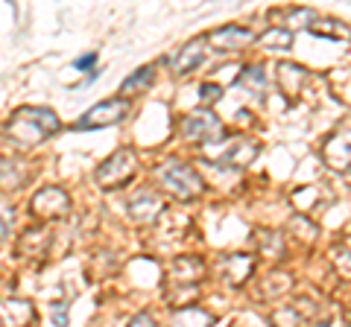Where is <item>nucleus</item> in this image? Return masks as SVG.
<instances>
[{
	"label": "nucleus",
	"instance_id": "f257e3e1",
	"mask_svg": "<svg viewBox=\"0 0 351 327\" xmlns=\"http://www.w3.org/2000/svg\"><path fill=\"white\" fill-rule=\"evenodd\" d=\"M59 117L56 112H50V108L44 105H21L12 112V117H9L6 123V135L9 140H12L15 146L21 149H32L44 144L47 138H53L59 132Z\"/></svg>",
	"mask_w": 351,
	"mask_h": 327
},
{
	"label": "nucleus",
	"instance_id": "f03ea898",
	"mask_svg": "<svg viewBox=\"0 0 351 327\" xmlns=\"http://www.w3.org/2000/svg\"><path fill=\"white\" fill-rule=\"evenodd\" d=\"M261 146L255 140H246V138H228V140H214V144H202L199 155L202 161L214 164V167H234V170H243L249 167L252 161L258 158Z\"/></svg>",
	"mask_w": 351,
	"mask_h": 327
},
{
	"label": "nucleus",
	"instance_id": "7ed1b4c3",
	"mask_svg": "<svg viewBox=\"0 0 351 327\" xmlns=\"http://www.w3.org/2000/svg\"><path fill=\"white\" fill-rule=\"evenodd\" d=\"M158 181L164 190H170L179 202H193L199 199L202 190H205V181L199 179V172H196L193 167H188V164L182 161H167L158 167Z\"/></svg>",
	"mask_w": 351,
	"mask_h": 327
},
{
	"label": "nucleus",
	"instance_id": "20e7f679",
	"mask_svg": "<svg viewBox=\"0 0 351 327\" xmlns=\"http://www.w3.org/2000/svg\"><path fill=\"white\" fill-rule=\"evenodd\" d=\"M135 170H138V155L132 149H117L100 164V167H97L94 179H97V184H100L103 190H117V187H123V184H129V179L135 176Z\"/></svg>",
	"mask_w": 351,
	"mask_h": 327
},
{
	"label": "nucleus",
	"instance_id": "39448f33",
	"mask_svg": "<svg viewBox=\"0 0 351 327\" xmlns=\"http://www.w3.org/2000/svg\"><path fill=\"white\" fill-rule=\"evenodd\" d=\"M129 112H132V103L126 96H114V100H106V103H97L94 108H88V112L73 123V129L76 132H88V129L117 126L129 117Z\"/></svg>",
	"mask_w": 351,
	"mask_h": 327
},
{
	"label": "nucleus",
	"instance_id": "423d86ee",
	"mask_svg": "<svg viewBox=\"0 0 351 327\" xmlns=\"http://www.w3.org/2000/svg\"><path fill=\"white\" fill-rule=\"evenodd\" d=\"M182 132L188 140H202V144H214V140L223 138V120H219L211 108H199L182 120Z\"/></svg>",
	"mask_w": 351,
	"mask_h": 327
},
{
	"label": "nucleus",
	"instance_id": "0eeeda50",
	"mask_svg": "<svg viewBox=\"0 0 351 327\" xmlns=\"http://www.w3.org/2000/svg\"><path fill=\"white\" fill-rule=\"evenodd\" d=\"M126 211H129V220L138 222V225H152L158 220V213L164 211V199L158 190L152 187H138L135 193L129 196L126 202Z\"/></svg>",
	"mask_w": 351,
	"mask_h": 327
},
{
	"label": "nucleus",
	"instance_id": "6e6552de",
	"mask_svg": "<svg viewBox=\"0 0 351 327\" xmlns=\"http://www.w3.org/2000/svg\"><path fill=\"white\" fill-rule=\"evenodd\" d=\"M29 211L38 220H59L71 211V196L62 187H44L29 199Z\"/></svg>",
	"mask_w": 351,
	"mask_h": 327
},
{
	"label": "nucleus",
	"instance_id": "1a4fd4ad",
	"mask_svg": "<svg viewBox=\"0 0 351 327\" xmlns=\"http://www.w3.org/2000/svg\"><path fill=\"white\" fill-rule=\"evenodd\" d=\"M205 275V260L184 254L176 257L167 266V287H199V278Z\"/></svg>",
	"mask_w": 351,
	"mask_h": 327
},
{
	"label": "nucleus",
	"instance_id": "9d476101",
	"mask_svg": "<svg viewBox=\"0 0 351 327\" xmlns=\"http://www.w3.org/2000/svg\"><path fill=\"white\" fill-rule=\"evenodd\" d=\"M255 41V32L246 27H223L205 36V44H211L217 53H237Z\"/></svg>",
	"mask_w": 351,
	"mask_h": 327
},
{
	"label": "nucleus",
	"instance_id": "9b49d317",
	"mask_svg": "<svg viewBox=\"0 0 351 327\" xmlns=\"http://www.w3.org/2000/svg\"><path fill=\"white\" fill-rule=\"evenodd\" d=\"M322 161L337 172L351 170V132H337L325 140Z\"/></svg>",
	"mask_w": 351,
	"mask_h": 327
},
{
	"label": "nucleus",
	"instance_id": "f8f14e48",
	"mask_svg": "<svg viewBox=\"0 0 351 327\" xmlns=\"http://www.w3.org/2000/svg\"><path fill=\"white\" fill-rule=\"evenodd\" d=\"M252 272H255V257L252 254H228L219 260V275L226 278L228 287H243V283L252 278Z\"/></svg>",
	"mask_w": 351,
	"mask_h": 327
},
{
	"label": "nucleus",
	"instance_id": "ddd939ff",
	"mask_svg": "<svg viewBox=\"0 0 351 327\" xmlns=\"http://www.w3.org/2000/svg\"><path fill=\"white\" fill-rule=\"evenodd\" d=\"M202 59H205V38H191L182 50H176V56L170 59V68L176 76H184L199 68Z\"/></svg>",
	"mask_w": 351,
	"mask_h": 327
},
{
	"label": "nucleus",
	"instance_id": "4468645a",
	"mask_svg": "<svg viewBox=\"0 0 351 327\" xmlns=\"http://www.w3.org/2000/svg\"><path fill=\"white\" fill-rule=\"evenodd\" d=\"M32 319H36V307L29 301L21 298L0 301V324L3 327H29Z\"/></svg>",
	"mask_w": 351,
	"mask_h": 327
},
{
	"label": "nucleus",
	"instance_id": "2eb2a0df",
	"mask_svg": "<svg viewBox=\"0 0 351 327\" xmlns=\"http://www.w3.org/2000/svg\"><path fill=\"white\" fill-rule=\"evenodd\" d=\"M304 82H307V70L302 68V64H290V62L278 64V88L287 100H295V96L302 94Z\"/></svg>",
	"mask_w": 351,
	"mask_h": 327
},
{
	"label": "nucleus",
	"instance_id": "dca6fc26",
	"mask_svg": "<svg viewBox=\"0 0 351 327\" xmlns=\"http://www.w3.org/2000/svg\"><path fill=\"white\" fill-rule=\"evenodd\" d=\"M307 32H313V36H319V38H331V41H351V27H346L343 21H337V18L316 15L313 24L307 27Z\"/></svg>",
	"mask_w": 351,
	"mask_h": 327
},
{
	"label": "nucleus",
	"instance_id": "f3484780",
	"mask_svg": "<svg viewBox=\"0 0 351 327\" xmlns=\"http://www.w3.org/2000/svg\"><path fill=\"white\" fill-rule=\"evenodd\" d=\"M293 205L299 208L302 216H311L319 205H328V193L322 187H302L293 193Z\"/></svg>",
	"mask_w": 351,
	"mask_h": 327
},
{
	"label": "nucleus",
	"instance_id": "a211bd4d",
	"mask_svg": "<svg viewBox=\"0 0 351 327\" xmlns=\"http://www.w3.org/2000/svg\"><path fill=\"white\" fill-rule=\"evenodd\" d=\"M214 324V313H208L202 307H184L173 313L170 327H211Z\"/></svg>",
	"mask_w": 351,
	"mask_h": 327
},
{
	"label": "nucleus",
	"instance_id": "6ab92c4d",
	"mask_svg": "<svg viewBox=\"0 0 351 327\" xmlns=\"http://www.w3.org/2000/svg\"><path fill=\"white\" fill-rule=\"evenodd\" d=\"M255 246L263 257L269 260H281L284 257V237L276 231H267V228H258L255 231Z\"/></svg>",
	"mask_w": 351,
	"mask_h": 327
},
{
	"label": "nucleus",
	"instance_id": "aec40b11",
	"mask_svg": "<svg viewBox=\"0 0 351 327\" xmlns=\"http://www.w3.org/2000/svg\"><path fill=\"white\" fill-rule=\"evenodd\" d=\"M258 41L272 53H287L293 47V32L284 29V27H269L267 32H261Z\"/></svg>",
	"mask_w": 351,
	"mask_h": 327
},
{
	"label": "nucleus",
	"instance_id": "412c9836",
	"mask_svg": "<svg viewBox=\"0 0 351 327\" xmlns=\"http://www.w3.org/2000/svg\"><path fill=\"white\" fill-rule=\"evenodd\" d=\"M237 85H240V88H246V91H252L255 96H261L263 88H267V73H263L261 64H249V68L240 70Z\"/></svg>",
	"mask_w": 351,
	"mask_h": 327
},
{
	"label": "nucleus",
	"instance_id": "4be33fe9",
	"mask_svg": "<svg viewBox=\"0 0 351 327\" xmlns=\"http://www.w3.org/2000/svg\"><path fill=\"white\" fill-rule=\"evenodd\" d=\"M152 79H156V68L152 64H147V68H141L135 76H129V79H123V85H120V94H135V91H144L152 85Z\"/></svg>",
	"mask_w": 351,
	"mask_h": 327
},
{
	"label": "nucleus",
	"instance_id": "5701e85b",
	"mask_svg": "<svg viewBox=\"0 0 351 327\" xmlns=\"http://www.w3.org/2000/svg\"><path fill=\"white\" fill-rule=\"evenodd\" d=\"M290 231L299 234L302 243H311V239L319 237V228H316V222H311V216H302V213H295L290 220Z\"/></svg>",
	"mask_w": 351,
	"mask_h": 327
},
{
	"label": "nucleus",
	"instance_id": "b1692460",
	"mask_svg": "<svg viewBox=\"0 0 351 327\" xmlns=\"http://www.w3.org/2000/svg\"><path fill=\"white\" fill-rule=\"evenodd\" d=\"M287 24H284V29H290V32H295V29H307L313 24V18H316V12L313 9H287Z\"/></svg>",
	"mask_w": 351,
	"mask_h": 327
},
{
	"label": "nucleus",
	"instance_id": "393cba45",
	"mask_svg": "<svg viewBox=\"0 0 351 327\" xmlns=\"http://www.w3.org/2000/svg\"><path fill=\"white\" fill-rule=\"evenodd\" d=\"M269 324L272 327H302V315L295 307H278L269 313Z\"/></svg>",
	"mask_w": 351,
	"mask_h": 327
},
{
	"label": "nucleus",
	"instance_id": "a878e982",
	"mask_svg": "<svg viewBox=\"0 0 351 327\" xmlns=\"http://www.w3.org/2000/svg\"><path fill=\"white\" fill-rule=\"evenodd\" d=\"M199 96H202V103L205 108H211L217 100H223V85H214V82H205L202 88H199Z\"/></svg>",
	"mask_w": 351,
	"mask_h": 327
},
{
	"label": "nucleus",
	"instance_id": "bb28decb",
	"mask_svg": "<svg viewBox=\"0 0 351 327\" xmlns=\"http://www.w3.org/2000/svg\"><path fill=\"white\" fill-rule=\"evenodd\" d=\"M334 257H337V269H343V275L351 278V252H348V248L346 246L334 248Z\"/></svg>",
	"mask_w": 351,
	"mask_h": 327
},
{
	"label": "nucleus",
	"instance_id": "cd10ccee",
	"mask_svg": "<svg viewBox=\"0 0 351 327\" xmlns=\"http://www.w3.org/2000/svg\"><path fill=\"white\" fill-rule=\"evenodd\" d=\"M126 327H158L156 319H152L149 313H138V315H132V319L126 322Z\"/></svg>",
	"mask_w": 351,
	"mask_h": 327
},
{
	"label": "nucleus",
	"instance_id": "c85d7f7f",
	"mask_svg": "<svg viewBox=\"0 0 351 327\" xmlns=\"http://www.w3.org/2000/svg\"><path fill=\"white\" fill-rule=\"evenodd\" d=\"M53 322L59 327H68V304H56L53 307Z\"/></svg>",
	"mask_w": 351,
	"mask_h": 327
},
{
	"label": "nucleus",
	"instance_id": "c756f323",
	"mask_svg": "<svg viewBox=\"0 0 351 327\" xmlns=\"http://www.w3.org/2000/svg\"><path fill=\"white\" fill-rule=\"evenodd\" d=\"M94 64H97V53H88V56H82V59H76V62H73V68L91 70V73H94Z\"/></svg>",
	"mask_w": 351,
	"mask_h": 327
},
{
	"label": "nucleus",
	"instance_id": "7c9ffc66",
	"mask_svg": "<svg viewBox=\"0 0 351 327\" xmlns=\"http://www.w3.org/2000/svg\"><path fill=\"white\" fill-rule=\"evenodd\" d=\"M3 237H6V222L0 220V239H3Z\"/></svg>",
	"mask_w": 351,
	"mask_h": 327
},
{
	"label": "nucleus",
	"instance_id": "2f4dec72",
	"mask_svg": "<svg viewBox=\"0 0 351 327\" xmlns=\"http://www.w3.org/2000/svg\"><path fill=\"white\" fill-rule=\"evenodd\" d=\"M343 246H346V248H348V252H351V237L346 239V243H343Z\"/></svg>",
	"mask_w": 351,
	"mask_h": 327
}]
</instances>
